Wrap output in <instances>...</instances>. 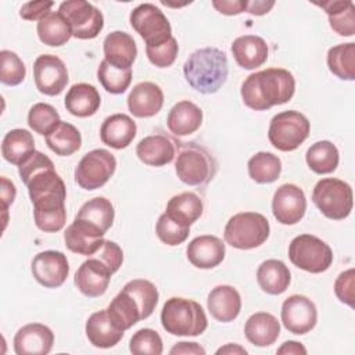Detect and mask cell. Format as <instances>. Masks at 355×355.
I'll return each mask as SVG.
<instances>
[{
    "label": "cell",
    "instance_id": "obj_1",
    "mask_svg": "<svg viewBox=\"0 0 355 355\" xmlns=\"http://www.w3.org/2000/svg\"><path fill=\"white\" fill-rule=\"evenodd\" d=\"M18 173L28 187L36 227L46 233L60 232L67 222V187L53 161L35 150L18 166Z\"/></svg>",
    "mask_w": 355,
    "mask_h": 355
},
{
    "label": "cell",
    "instance_id": "obj_2",
    "mask_svg": "<svg viewBox=\"0 0 355 355\" xmlns=\"http://www.w3.org/2000/svg\"><path fill=\"white\" fill-rule=\"evenodd\" d=\"M295 92V79L284 68H266L245 78L240 94L243 103L255 111H265L290 101Z\"/></svg>",
    "mask_w": 355,
    "mask_h": 355
},
{
    "label": "cell",
    "instance_id": "obj_3",
    "mask_svg": "<svg viewBox=\"0 0 355 355\" xmlns=\"http://www.w3.org/2000/svg\"><path fill=\"white\" fill-rule=\"evenodd\" d=\"M183 75L194 90L202 94L216 93L229 75L227 57L216 47L198 49L184 61Z\"/></svg>",
    "mask_w": 355,
    "mask_h": 355
},
{
    "label": "cell",
    "instance_id": "obj_4",
    "mask_svg": "<svg viewBox=\"0 0 355 355\" xmlns=\"http://www.w3.org/2000/svg\"><path fill=\"white\" fill-rule=\"evenodd\" d=\"M161 323L166 333L172 336L196 337L207 330L208 319L197 301L172 297L162 306Z\"/></svg>",
    "mask_w": 355,
    "mask_h": 355
},
{
    "label": "cell",
    "instance_id": "obj_5",
    "mask_svg": "<svg viewBox=\"0 0 355 355\" xmlns=\"http://www.w3.org/2000/svg\"><path fill=\"white\" fill-rule=\"evenodd\" d=\"M175 171L184 184L204 186L214 179L218 162L205 147L196 143H179Z\"/></svg>",
    "mask_w": 355,
    "mask_h": 355
},
{
    "label": "cell",
    "instance_id": "obj_6",
    "mask_svg": "<svg viewBox=\"0 0 355 355\" xmlns=\"http://www.w3.org/2000/svg\"><path fill=\"white\" fill-rule=\"evenodd\" d=\"M270 233L269 220L259 212L233 215L223 230L225 241L237 250H252L262 245Z\"/></svg>",
    "mask_w": 355,
    "mask_h": 355
},
{
    "label": "cell",
    "instance_id": "obj_7",
    "mask_svg": "<svg viewBox=\"0 0 355 355\" xmlns=\"http://www.w3.org/2000/svg\"><path fill=\"white\" fill-rule=\"evenodd\" d=\"M312 201L326 218L341 220L352 211L354 194L347 182L337 178H324L315 184Z\"/></svg>",
    "mask_w": 355,
    "mask_h": 355
},
{
    "label": "cell",
    "instance_id": "obj_8",
    "mask_svg": "<svg viewBox=\"0 0 355 355\" xmlns=\"http://www.w3.org/2000/svg\"><path fill=\"white\" fill-rule=\"evenodd\" d=\"M311 123L308 118L295 110L276 114L269 123L268 139L280 151L297 150L309 136Z\"/></svg>",
    "mask_w": 355,
    "mask_h": 355
},
{
    "label": "cell",
    "instance_id": "obj_9",
    "mask_svg": "<svg viewBox=\"0 0 355 355\" xmlns=\"http://www.w3.org/2000/svg\"><path fill=\"white\" fill-rule=\"evenodd\" d=\"M288 258L298 269L322 273L331 266L333 251L322 239L313 234H300L288 245Z\"/></svg>",
    "mask_w": 355,
    "mask_h": 355
},
{
    "label": "cell",
    "instance_id": "obj_10",
    "mask_svg": "<svg viewBox=\"0 0 355 355\" xmlns=\"http://www.w3.org/2000/svg\"><path fill=\"white\" fill-rule=\"evenodd\" d=\"M136 33L146 42V47H155L172 37V28L166 15L151 3H141L129 15Z\"/></svg>",
    "mask_w": 355,
    "mask_h": 355
},
{
    "label": "cell",
    "instance_id": "obj_11",
    "mask_svg": "<svg viewBox=\"0 0 355 355\" xmlns=\"http://www.w3.org/2000/svg\"><path fill=\"white\" fill-rule=\"evenodd\" d=\"M116 169V159L112 153L104 148H94L86 153L75 168V182L85 190H96L104 186Z\"/></svg>",
    "mask_w": 355,
    "mask_h": 355
},
{
    "label": "cell",
    "instance_id": "obj_12",
    "mask_svg": "<svg viewBox=\"0 0 355 355\" xmlns=\"http://www.w3.org/2000/svg\"><path fill=\"white\" fill-rule=\"evenodd\" d=\"M58 12L68 21L72 36L80 40L94 39L104 28L101 11L85 0L62 1Z\"/></svg>",
    "mask_w": 355,
    "mask_h": 355
},
{
    "label": "cell",
    "instance_id": "obj_13",
    "mask_svg": "<svg viewBox=\"0 0 355 355\" xmlns=\"http://www.w3.org/2000/svg\"><path fill=\"white\" fill-rule=\"evenodd\" d=\"M114 216L112 202L105 197H94L80 207L72 223L93 237H103L112 226Z\"/></svg>",
    "mask_w": 355,
    "mask_h": 355
},
{
    "label": "cell",
    "instance_id": "obj_14",
    "mask_svg": "<svg viewBox=\"0 0 355 355\" xmlns=\"http://www.w3.org/2000/svg\"><path fill=\"white\" fill-rule=\"evenodd\" d=\"M36 89L46 96H58L69 80L64 61L54 54H40L33 62Z\"/></svg>",
    "mask_w": 355,
    "mask_h": 355
},
{
    "label": "cell",
    "instance_id": "obj_15",
    "mask_svg": "<svg viewBox=\"0 0 355 355\" xmlns=\"http://www.w3.org/2000/svg\"><path fill=\"white\" fill-rule=\"evenodd\" d=\"M318 322V309L312 300L293 294L282 305V323L293 334L309 333Z\"/></svg>",
    "mask_w": 355,
    "mask_h": 355
},
{
    "label": "cell",
    "instance_id": "obj_16",
    "mask_svg": "<svg viewBox=\"0 0 355 355\" xmlns=\"http://www.w3.org/2000/svg\"><path fill=\"white\" fill-rule=\"evenodd\" d=\"M306 211V197L302 189L294 183H284L273 194L272 212L282 225L298 223Z\"/></svg>",
    "mask_w": 355,
    "mask_h": 355
},
{
    "label": "cell",
    "instance_id": "obj_17",
    "mask_svg": "<svg viewBox=\"0 0 355 355\" xmlns=\"http://www.w3.org/2000/svg\"><path fill=\"white\" fill-rule=\"evenodd\" d=\"M31 270L39 284L47 288H57L67 280L69 275V263L64 252L46 250L35 255Z\"/></svg>",
    "mask_w": 355,
    "mask_h": 355
},
{
    "label": "cell",
    "instance_id": "obj_18",
    "mask_svg": "<svg viewBox=\"0 0 355 355\" xmlns=\"http://www.w3.org/2000/svg\"><path fill=\"white\" fill-rule=\"evenodd\" d=\"M111 275L112 272L104 262H101L98 258L89 257V259L82 262V265L78 268L73 282L83 295L96 298L107 291Z\"/></svg>",
    "mask_w": 355,
    "mask_h": 355
},
{
    "label": "cell",
    "instance_id": "obj_19",
    "mask_svg": "<svg viewBox=\"0 0 355 355\" xmlns=\"http://www.w3.org/2000/svg\"><path fill=\"white\" fill-rule=\"evenodd\" d=\"M12 344L17 355H46L53 348L54 333L43 323H28L18 329Z\"/></svg>",
    "mask_w": 355,
    "mask_h": 355
},
{
    "label": "cell",
    "instance_id": "obj_20",
    "mask_svg": "<svg viewBox=\"0 0 355 355\" xmlns=\"http://www.w3.org/2000/svg\"><path fill=\"white\" fill-rule=\"evenodd\" d=\"M179 143L166 133L146 136L136 146L137 158L148 166H164L173 161Z\"/></svg>",
    "mask_w": 355,
    "mask_h": 355
},
{
    "label": "cell",
    "instance_id": "obj_21",
    "mask_svg": "<svg viewBox=\"0 0 355 355\" xmlns=\"http://www.w3.org/2000/svg\"><path fill=\"white\" fill-rule=\"evenodd\" d=\"M226 254L223 241L212 234H202L193 239L186 248L189 262L198 269H212L218 266Z\"/></svg>",
    "mask_w": 355,
    "mask_h": 355
},
{
    "label": "cell",
    "instance_id": "obj_22",
    "mask_svg": "<svg viewBox=\"0 0 355 355\" xmlns=\"http://www.w3.org/2000/svg\"><path fill=\"white\" fill-rule=\"evenodd\" d=\"M164 92L154 82H140L133 86L128 96L129 112L136 118H150L161 111Z\"/></svg>",
    "mask_w": 355,
    "mask_h": 355
},
{
    "label": "cell",
    "instance_id": "obj_23",
    "mask_svg": "<svg viewBox=\"0 0 355 355\" xmlns=\"http://www.w3.org/2000/svg\"><path fill=\"white\" fill-rule=\"evenodd\" d=\"M103 51L104 60L118 69H130L137 55L135 39L122 31H114L105 36Z\"/></svg>",
    "mask_w": 355,
    "mask_h": 355
},
{
    "label": "cell",
    "instance_id": "obj_24",
    "mask_svg": "<svg viewBox=\"0 0 355 355\" xmlns=\"http://www.w3.org/2000/svg\"><path fill=\"white\" fill-rule=\"evenodd\" d=\"M207 308L211 316L218 322H233L241 311V297L233 286L220 284L209 291Z\"/></svg>",
    "mask_w": 355,
    "mask_h": 355
},
{
    "label": "cell",
    "instance_id": "obj_25",
    "mask_svg": "<svg viewBox=\"0 0 355 355\" xmlns=\"http://www.w3.org/2000/svg\"><path fill=\"white\" fill-rule=\"evenodd\" d=\"M137 132L136 122L126 114H112L107 116L100 128L101 141L115 150L126 148Z\"/></svg>",
    "mask_w": 355,
    "mask_h": 355
},
{
    "label": "cell",
    "instance_id": "obj_26",
    "mask_svg": "<svg viewBox=\"0 0 355 355\" xmlns=\"http://www.w3.org/2000/svg\"><path fill=\"white\" fill-rule=\"evenodd\" d=\"M85 331L90 344L97 348H111L116 345L125 333L114 324L107 309L92 313L86 322Z\"/></svg>",
    "mask_w": 355,
    "mask_h": 355
},
{
    "label": "cell",
    "instance_id": "obj_27",
    "mask_svg": "<svg viewBox=\"0 0 355 355\" xmlns=\"http://www.w3.org/2000/svg\"><path fill=\"white\" fill-rule=\"evenodd\" d=\"M232 53L236 62L244 69H255L268 60V44L257 35L239 36L232 43Z\"/></svg>",
    "mask_w": 355,
    "mask_h": 355
},
{
    "label": "cell",
    "instance_id": "obj_28",
    "mask_svg": "<svg viewBox=\"0 0 355 355\" xmlns=\"http://www.w3.org/2000/svg\"><path fill=\"white\" fill-rule=\"evenodd\" d=\"M101 104L98 90L89 83H75L67 92L64 105L69 114L78 118H87L97 112Z\"/></svg>",
    "mask_w": 355,
    "mask_h": 355
},
{
    "label": "cell",
    "instance_id": "obj_29",
    "mask_svg": "<svg viewBox=\"0 0 355 355\" xmlns=\"http://www.w3.org/2000/svg\"><path fill=\"white\" fill-rule=\"evenodd\" d=\"M202 123V110L189 101L176 103L168 112L166 126L175 136H187L200 129Z\"/></svg>",
    "mask_w": 355,
    "mask_h": 355
},
{
    "label": "cell",
    "instance_id": "obj_30",
    "mask_svg": "<svg viewBox=\"0 0 355 355\" xmlns=\"http://www.w3.org/2000/svg\"><path fill=\"white\" fill-rule=\"evenodd\" d=\"M244 334L255 347H269L279 338L280 323L269 312H255L247 319Z\"/></svg>",
    "mask_w": 355,
    "mask_h": 355
},
{
    "label": "cell",
    "instance_id": "obj_31",
    "mask_svg": "<svg viewBox=\"0 0 355 355\" xmlns=\"http://www.w3.org/2000/svg\"><path fill=\"white\" fill-rule=\"evenodd\" d=\"M257 282L262 291L277 295L288 288L291 273L283 261L266 259L257 269Z\"/></svg>",
    "mask_w": 355,
    "mask_h": 355
},
{
    "label": "cell",
    "instance_id": "obj_32",
    "mask_svg": "<svg viewBox=\"0 0 355 355\" xmlns=\"http://www.w3.org/2000/svg\"><path fill=\"white\" fill-rule=\"evenodd\" d=\"M35 151L33 135L26 129H11L6 133L1 141V155L3 158L19 166L24 164Z\"/></svg>",
    "mask_w": 355,
    "mask_h": 355
},
{
    "label": "cell",
    "instance_id": "obj_33",
    "mask_svg": "<svg viewBox=\"0 0 355 355\" xmlns=\"http://www.w3.org/2000/svg\"><path fill=\"white\" fill-rule=\"evenodd\" d=\"M202 200L193 191H183L171 197L166 204L165 214L173 220L189 226L193 225L202 215Z\"/></svg>",
    "mask_w": 355,
    "mask_h": 355
},
{
    "label": "cell",
    "instance_id": "obj_34",
    "mask_svg": "<svg viewBox=\"0 0 355 355\" xmlns=\"http://www.w3.org/2000/svg\"><path fill=\"white\" fill-rule=\"evenodd\" d=\"M36 31L40 42L51 47L64 46L72 37V29L68 21L58 11H50L39 19Z\"/></svg>",
    "mask_w": 355,
    "mask_h": 355
},
{
    "label": "cell",
    "instance_id": "obj_35",
    "mask_svg": "<svg viewBox=\"0 0 355 355\" xmlns=\"http://www.w3.org/2000/svg\"><path fill=\"white\" fill-rule=\"evenodd\" d=\"M323 8L329 17L330 28L340 36H354L355 7L352 1H322L315 3Z\"/></svg>",
    "mask_w": 355,
    "mask_h": 355
},
{
    "label": "cell",
    "instance_id": "obj_36",
    "mask_svg": "<svg viewBox=\"0 0 355 355\" xmlns=\"http://www.w3.org/2000/svg\"><path fill=\"white\" fill-rule=\"evenodd\" d=\"M47 147L60 157H69L82 146V136L78 128L69 122L60 123L46 135Z\"/></svg>",
    "mask_w": 355,
    "mask_h": 355
},
{
    "label": "cell",
    "instance_id": "obj_37",
    "mask_svg": "<svg viewBox=\"0 0 355 355\" xmlns=\"http://www.w3.org/2000/svg\"><path fill=\"white\" fill-rule=\"evenodd\" d=\"M107 312L114 324L121 330H128L137 322L143 320L141 311L136 301L125 291L121 290L110 302Z\"/></svg>",
    "mask_w": 355,
    "mask_h": 355
},
{
    "label": "cell",
    "instance_id": "obj_38",
    "mask_svg": "<svg viewBox=\"0 0 355 355\" xmlns=\"http://www.w3.org/2000/svg\"><path fill=\"white\" fill-rule=\"evenodd\" d=\"M305 159L311 171L318 175L331 173L337 169L340 154L337 147L329 140H320L313 143L305 154Z\"/></svg>",
    "mask_w": 355,
    "mask_h": 355
},
{
    "label": "cell",
    "instance_id": "obj_39",
    "mask_svg": "<svg viewBox=\"0 0 355 355\" xmlns=\"http://www.w3.org/2000/svg\"><path fill=\"white\" fill-rule=\"evenodd\" d=\"M327 67L333 75L343 80L355 79V43H343L329 49Z\"/></svg>",
    "mask_w": 355,
    "mask_h": 355
},
{
    "label": "cell",
    "instance_id": "obj_40",
    "mask_svg": "<svg viewBox=\"0 0 355 355\" xmlns=\"http://www.w3.org/2000/svg\"><path fill=\"white\" fill-rule=\"evenodd\" d=\"M247 168L248 175L254 182L261 184L273 183L280 176L282 161L273 153L259 151L248 159Z\"/></svg>",
    "mask_w": 355,
    "mask_h": 355
},
{
    "label": "cell",
    "instance_id": "obj_41",
    "mask_svg": "<svg viewBox=\"0 0 355 355\" xmlns=\"http://www.w3.org/2000/svg\"><path fill=\"white\" fill-rule=\"evenodd\" d=\"M139 305L143 319H147L155 309L158 304V290L154 283L146 279H133L128 282L123 288Z\"/></svg>",
    "mask_w": 355,
    "mask_h": 355
},
{
    "label": "cell",
    "instance_id": "obj_42",
    "mask_svg": "<svg viewBox=\"0 0 355 355\" xmlns=\"http://www.w3.org/2000/svg\"><path fill=\"white\" fill-rule=\"evenodd\" d=\"M97 79L108 93L122 94L132 82V68L118 69L103 60L97 68Z\"/></svg>",
    "mask_w": 355,
    "mask_h": 355
},
{
    "label": "cell",
    "instance_id": "obj_43",
    "mask_svg": "<svg viewBox=\"0 0 355 355\" xmlns=\"http://www.w3.org/2000/svg\"><path fill=\"white\" fill-rule=\"evenodd\" d=\"M64 241L69 251L79 254V255L92 257L98 251L104 239L93 237V236L87 234L86 232L80 230L73 223H71L64 232Z\"/></svg>",
    "mask_w": 355,
    "mask_h": 355
},
{
    "label": "cell",
    "instance_id": "obj_44",
    "mask_svg": "<svg viewBox=\"0 0 355 355\" xmlns=\"http://www.w3.org/2000/svg\"><path fill=\"white\" fill-rule=\"evenodd\" d=\"M60 114L47 103H36L28 112L29 128L39 135H47L60 123Z\"/></svg>",
    "mask_w": 355,
    "mask_h": 355
},
{
    "label": "cell",
    "instance_id": "obj_45",
    "mask_svg": "<svg viewBox=\"0 0 355 355\" xmlns=\"http://www.w3.org/2000/svg\"><path fill=\"white\" fill-rule=\"evenodd\" d=\"M26 67L17 53L11 50L0 51V80L7 86H17L24 82Z\"/></svg>",
    "mask_w": 355,
    "mask_h": 355
},
{
    "label": "cell",
    "instance_id": "obj_46",
    "mask_svg": "<svg viewBox=\"0 0 355 355\" xmlns=\"http://www.w3.org/2000/svg\"><path fill=\"white\" fill-rule=\"evenodd\" d=\"M155 233L164 244L175 247L186 241L190 234V227L173 220L164 212L159 215L155 223Z\"/></svg>",
    "mask_w": 355,
    "mask_h": 355
},
{
    "label": "cell",
    "instance_id": "obj_47",
    "mask_svg": "<svg viewBox=\"0 0 355 355\" xmlns=\"http://www.w3.org/2000/svg\"><path fill=\"white\" fill-rule=\"evenodd\" d=\"M129 349L135 355H161L164 351L162 338L155 330L144 327L132 336Z\"/></svg>",
    "mask_w": 355,
    "mask_h": 355
},
{
    "label": "cell",
    "instance_id": "obj_48",
    "mask_svg": "<svg viewBox=\"0 0 355 355\" xmlns=\"http://www.w3.org/2000/svg\"><path fill=\"white\" fill-rule=\"evenodd\" d=\"M179 53V46L176 39L172 36L168 42L155 46V47H146V54L150 62L158 68H168L171 67Z\"/></svg>",
    "mask_w": 355,
    "mask_h": 355
},
{
    "label": "cell",
    "instance_id": "obj_49",
    "mask_svg": "<svg viewBox=\"0 0 355 355\" xmlns=\"http://www.w3.org/2000/svg\"><path fill=\"white\" fill-rule=\"evenodd\" d=\"M92 257L98 258L101 262H104L112 273H115L122 266V262H123L122 248L115 241H111L107 239H104L98 251Z\"/></svg>",
    "mask_w": 355,
    "mask_h": 355
},
{
    "label": "cell",
    "instance_id": "obj_50",
    "mask_svg": "<svg viewBox=\"0 0 355 355\" xmlns=\"http://www.w3.org/2000/svg\"><path fill=\"white\" fill-rule=\"evenodd\" d=\"M354 288H355V270L349 268L338 275L334 282V293L337 298L347 304L348 306H354Z\"/></svg>",
    "mask_w": 355,
    "mask_h": 355
},
{
    "label": "cell",
    "instance_id": "obj_51",
    "mask_svg": "<svg viewBox=\"0 0 355 355\" xmlns=\"http://www.w3.org/2000/svg\"><path fill=\"white\" fill-rule=\"evenodd\" d=\"M53 1H29L19 8V17L26 21H39L50 12Z\"/></svg>",
    "mask_w": 355,
    "mask_h": 355
},
{
    "label": "cell",
    "instance_id": "obj_52",
    "mask_svg": "<svg viewBox=\"0 0 355 355\" xmlns=\"http://www.w3.org/2000/svg\"><path fill=\"white\" fill-rule=\"evenodd\" d=\"M245 0H214L212 6L225 15H237L247 11Z\"/></svg>",
    "mask_w": 355,
    "mask_h": 355
},
{
    "label": "cell",
    "instance_id": "obj_53",
    "mask_svg": "<svg viewBox=\"0 0 355 355\" xmlns=\"http://www.w3.org/2000/svg\"><path fill=\"white\" fill-rule=\"evenodd\" d=\"M15 194H17L15 184L12 182H10L6 176H1V207H3V212H4V226L7 222L8 205L14 202Z\"/></svg>",
    "mask_w": 355,
    "mask_h": 355
},
{
    "label": "cell",
    "instance_id": "obj_54",
    "mask_svg": "<svg viewBox=\"0 0 355 355\" xmlns=\"http://www.w3.org/2000/svg\"><path fill=\"white\" fill-rule=\"evenodd\" d=\"M171 355H178V354H191V355H205V349L197 344V343H187V341H180L176 345H173L169 351Z\"/></svg>",
    "mask_w": 355,
    "mask_h": 355
},
{
    "label": "cell",
    "instance_id": "obj_55",
    "mask_svg": "<svg viewBox=\"0 0 355 355\" xmlns=\"http://www.w3.org/2000/svg\"><path fill=\"white\" fill-rule=\"evenodd\" d=\"M273 6H275V1H262V0L248 1L245 12H250L252 15H263V14H268Z\"/></svg>",
    "mask_w": 355,
    "mask_h": 355
},
{
    "label": "cell",
    "instance_id": "obj_56",
    "mask_svg": "<svg viewBox=\"0 0 355 355\" xmlns=\"http://www.w3.org/2000/svg\"><path fill=\"white\" fill-rule=\"evenodd\" d=\"M279 355H282V354H286V355H288V354H294V355H305L306 354V348L301 344V343H298V341H286V343H283L282 344V347L280 348H277V351H276Z\"/></svg>",
    "mask_w": 355,
    "mask_h": 355
},
{
    "label": "cell",
    "instance_id": "obj_57",
    "mask_svg": "<svg viewBox=\"0 0 355 355\" xmlns=\"http://www.w3.org/2000/svg\"><path fill=\"white\" fill-rule=\"evenodd\" d=\"M220 354H247V349L239 344H226L225 347L216 349V355Z\"/></svg>",
    "mask_w": 355,
    "mask_h": 355
}]
</instances>
